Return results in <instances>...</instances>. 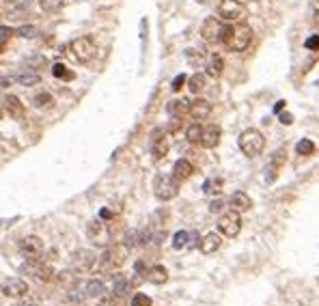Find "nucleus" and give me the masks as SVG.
<instances>
[{
    "label": "nucleus",
    "instance_id": "nucleus-1",
    "mask_svg": "<svg viewBox=\"0 0 319 306\" xmlns=\"http://www.w3.org/2000/svg\"><path fill=\"white\" fill-rule=\"evenodd\" d=\"M222 43L231 52H244V50H248V46L252 43V28H250L248 24H238V26L226 24Z\"/></svg>",
    "mask_w": 319,
    "mask_h": 306
},
{
    "label": "nucleus",
    "instance_id": "nucleus-2",
    "mask_svg": "<svg viewBox=\"0 0 319 306\" xmlns=\"http://www.w3.org/2000/svg\"><path fill=\"white\" fill-rule=\"evenodd\" d=\"M240 149L246 158H257L266 149V136L257 128H248L240 134Z\"/></svg>",
    "mask_w": 319,
    "mask_h": 306
},
{
    "label": "nucleus",
    "instance_id": "nucleus-3",
    "mask_svg": "<svg viewBox=\"0 0 319 306\" xmlns=\"http://www.w3.org/2000/svg\"><path fill=\"white\" fill-rule=\"evenodd\" d=\"M246 15V7L240 3V0H220L216 7V17L224 24H233L244 20Z\"/></svg>",
    "mask_w": 319,
    "mask_h": 306
},
{
    "label": "nucleus",
    "instance_id": "nucleus-4",
    "mask_svg": "<svg viewBox=\"0 0 319 306\" xmlns=\"http://www.w3.org/2000/svg\"><path fill=\"white\" fill-rule=\"evenodd\" d=\"M127 257H130V246L127 244H110L106 250H104V255H102V269H119Z\"/></svg>",
    "mask_w": 319,
    "mask_h": 306
},
{
    "label": "nucleus",
    "instance_id": "nucleus-5",
    "mask_svg": "<svg viewBox=\"0 0 319 306\" xmlns=\"http://www.w3.org/2000/svg\"><path fill=\"white\" fill-rule=\"evenodd\" d=\"M69 52L78 63H91L97 56V43L91 37H78L69 43Z\"/></svg>",
    "mask_w": 319,
    "mask_h": 306
},
{
    "label": "nucleus",
    "instance_id": "nucleus-6",
    "mask_svg": "<svg viewBox=\"0 0 319 306\" xmlns=\"http://www.w3.org/2000/svg\"><path fill=\"white\" fill-rule=\"evenodd\" d=\"M179 192V181L172 175H158L153 179V194H156V199L160 201H170L175 199Z\"/></svg>",
    "mask_w": 319,
    "mask_h": 306
},
{
    "label": "nucleus",
    "instance_id": "nucleus-7",
    "mask_svg": "<svg viewBox=\"0 0 319 306\" xmlns=\"http://www.w3.org/2000/svg\"><path fill=\"white\" fill-rule=\"evenodd\" d=\"M242 231V213L238 211H224L220 218H218V233L224 237H238Z\"/></svg>",
    "mask_w": 319,
    "mask_h": 306
},
{
    "label": "nucleus",
    "instance_id": "nucleus-8",
    "mask_svg": "<svg viewBox=\"0 0 319 306\" xmlns=\"http://www.w3.org/2000/svg\"><path fill=\"white\" fill-rule=\"evenodd\" d=\"M224 30H226V24L220 22L218 17H207V20L200 24V37L207 43H222Z\"/></svg>",
    "mask_w": 319,
    "mask_h": 306
},
{
    "label": "nucleus",
    "instance_id": "nucleus-9",
    "mask_svg": "<svg viewBox=\"0 0 319 306\" xmlns=\"http://www.w3.org/2000/svg\"><path fill=\"white\" fill-rule=\"evenodd\" d=\"M0 291L11 300H22L24 295L28 293V285H26V281H22V278L11 276V278H5V281L0 283Z\"/></svg>",
    "mask_w": 319,
    "mask_h": 306
},
{
    "label": "nucleus",
    "instance_id": "nucleus-10",
    "mask_svg": "<svg viewBox=\"0 0 319 306\" xmlns=\"http://www.w3.org/2000/svg\"><path fill=\"white\" fill-rule=\"evenodd\" d=\"M22 269H24L26 274H31L33 278L41 281V283H50V281H52V276H54L52 267H50L48 263H43V261H39V259H28V261L24 263Z\"/></svg>",
    "mask_w": 319,
    "mask_h": 306
},
{
    "label": "nucleus",
    "instance_id": "nucleus-11",
    "mask_svg": "<svg viewBox=\"0 0 319 306\" xmlns=\"http://www.w3.org/2000/svg\"><path fill=\"white\" fill-rule=\"evenodd\" d=\"M20 250L24 257L28 259H39L43 255V241L39 235H26L20 239Z\"/></svg>",
    "mask_w": 319,
    "mask_h": 306
},
{
    "label": "nucleus",
    "instance_id": "nucleus-12",
    "mask_svg": "<svg viewBox=\"0 0 319 306\" xmlns=\"http://www.w3.org/2000/svg\"><path fill=\"white\" fill-rule=\"evenodd\" d=\"M71 263H74V267L78 269V272H86V269H91V267L95 265L93 250H86V248L76 250V253L71 255Z\"/></svg>",
    "mask_w": 319,
    "mask_h": 306
},
{
    "label": "nucleus",
    "instance_id": "nucleus-13",
    "mask_svg": "<svg viewBox=\"0 0 319 306\" xmlns=\"http://www.w3.org/2000/svg\"><path fill=\"white\" fill-rule=\"evenodd\" d=\"M3 108L11 119H24V114H26V108L17 95H7L3 100Z\"/></svg>",
    "mask_w": 319,
    "mask_h": 306
},
{
    "label": "nucleus",
    "instance_id": "nucleus-14",
    "mask_svg": "<svg viewBox=\"0 0 319 306\" xmlns=\"http://www.w3.org/2000/svg\"><path fill=\"white\" fill-rule=\"evenodd\" d=\"M220 136H222V130L218 125H207V128H203V134H200V145L205 149H214L220 145Z\"/></svg>",
    "mask_w": 319,
    "mask_h": 306
},
{
    "label": "nucleus",
    "instance_id": "nucleus-15",
    "mask_svg": "<svg viewBox=\"0 0 319 306\" xmlns=\"http://www.w3.org/2000/svg\"><path fill=\"white\" fill-rule=\"evenodd\" d=\"M220 244H222L220 233H207V235H203L198 239V250L203 255H212V253H216V250L220 248Z\"/></svg>",
    "mask_w": 319,
    "mask_h": 306
},
{
    "label": "nucleus",
    "instance_id": "nucleus-16",
    "mask_svg": "<svg viewBox=\"0 0 319 306\" xmlns=\"http://www.w3.org/2000/svg\"><path fill=\"white\" fill-rule=\"evenodd\" d=\"M188 114L192 116V119H196V123L205 121V119H209V114H212V104L207 100H194L188 108Z\"/></svg>",
    "mask_w": 319,
    "mask_h": 306
},
{
    "label": "nucleus",
    "instance_id": "nucleus-17",
    "mask_svg": "<svg viewBox=\"0 0 319 306\" xmlns=\"http://www.w3.org/2000/svg\"><path fill=\"white\" fill-rule=\"evenodd\" d=\"M168 149H170L168 136H164V134H162L160 130H158V132H153V145H151V153H153V158H156V160L166 158Z\"/></svg>",
    "mask_w": 319,
    "mask_h": 306
},
{
    "label": "nucleus",
    "instance_id": "nucleus-18",
    "mask_svg": "<svg viewBox=\"0 0 319 306\" xmlns=\"http://www.w3.org/2000/svg\"><path fill=\"white\" fill-rule=\"evenodd\" d=\"M205 71L209 78H220L222 71H224V58L220 56V54H209L207 60H205Z\"/></svg>",
    "mask_w": 319,
    "mask_h": 306
},
{
    "label": "nucleus",
    "instance_id": "nucleus-19",
    "mask_svg": "<svg viewBox=\"0 0 319 306\" xmlns=\"http://www.w3.org/2000/svg\"><path fill=\"white\" fill-rule=\"evenodd\" d=\"M194 173V166H192V162L186 160V158H181L175 162V166H172V177L177 179V181H186V179H190Z\"/></svg>",
    "mask_w": 319,
    "mask_h": 306
},
{
    "label": "nucleus",
    "instance_id": "nucleus-20",
    "mask_svg": "<svg viewBox=\"0 0 319 306\" xmlns=\"http://www.w3.org/2000/svg\"><path fill=\"white\" fill-rule=\"evenodd\" d=\"M229 205H231L233 211L244 213V211H248L250 207H252V199L246 192H233L231 199H229Z\"/></svg>",
    "mask_w": 319,
    "mask_h": 306
},
{
    "label": "nucleus",
    "instance_id": "nucleus-21",
    "mask_svg": "<svg viewBox=\"0 0 319 306\" xmlns=\"http://www.w3.org/2000/svg\"><path fill=\"white\" fill-rule=\"evenodd\" d=\"M188 108H190V102L188 100H170L166 104V110L170 116H175V119H181V116L188 114Z\"/></svg>",
    "mask_w": 319,
    "mask_h": 306
},
{
    "label": "nucleus",
    "instance_id": "nucleus-22",
    "mask_svg": "<svg viewBox=\"0 0 319 306\" xmlns=\"http://www.w3.org/2000/svg\"><path fill=\"white\" fill-rule=\"evenodd\" d=\"M147 281L153 283V285H164V283L168 281V269L164 267V265H153V267H149Z\"/></svg>",
    "mask_w": 319,
    "mask_h": 306
},
{
    "label": "nucleus",
    "instance_id": "nucleus-23",
    "mask_svg": "<svg viewBox=\"0 0 319 306\" xmlns=\"http://www.w3.org/2000/svg\"><path fill=\"white\" fill-rule=\"evenodd\" d=\"M86 235L95 241V244H102L104 237H106V229H104V222H89V227H86Z\"/></svg>",
    "mask_w": 319,
    "mask_h": 306
},
{
    "label": "nucleus",
    "instance_id": "nucleus-24",
    "mask_svg": "<svg viewBox=\"0 0 319 306\" xmlns=\"http://www.w3.org/2000/svg\"><path fill=\"white\" fill-rule=\"evenodd\" d=\"M104 291H106L104 281H99V278H91V281L86 283V287H84V295H86V298H102Z\"/></svg>",
    "mask_w": 319,
    "mask_h": 306
},
{
    "label": "nucleus",
    "instance_id": "nucleus-25",
    "mask_svg": "<svg viewBox=\"0 0 319 306\" xmlns=\"http://www.w3.org/2000/svg\"><path fill=\"white\" fill-rule=\"evenodd\" d=\"M188 88H190V93H194V95H198L200 91L205 88V84H207V76L205 74H192L188 80Z\"/></svg>",
    "mask_w": 319,
    "mask_h": 306
},
{
    "label": "nucleus",
    "instance_id": "nucleus-26",
    "mask_svg": "<svg viewBox=\"0 0 319 306\" xmlns=\"http://www.w3.org/2000/svg\"><path fill=\"white\" fill-rule=\"evenodd\" d=\"M125 291H127V278L123 274H117L112 278V295L114 298H123Z\"/></svg>",
    "mask_w": 319,
    "mask_h": 306
},
{
    "label": "nucleus",
    "instance_id": "nucleus-27",
    "mask_svg": "<svg viewBox=\"0 0 319 306\" xmlns=\"http://www.w3.org/2000/svg\"><path fill=\"white\" fill-rule=\"evenodd\" d=\"M65 5H67V0H39V7L45 13H59Z\"/></svg>",
    "mask_w": 319,
    "mask_h": 306
},
{
    "label": "nucleus",
    "instance_id": "nucleus-28",
    "mask_svg": "<svg viewBox=\"0 0 319 306\" xmlns=\"http://www.w3.org/2000/svg\"><path fill=\"white\" fill-rule=\"evenodd\" d=\"M52 76L59 78V80H74V71H71L69 67H65L63 63H56V65H52Z\"/></svg>",
    "mask_w": 319,
    "mask_h": 306
},
{
    "label": "nucleus",
    "instance_id": "nucleus-29",
    "mask_svg": "<svg viewBox=\"0 0 319 306\" xmlns=\"http://www.w3.org/2000/svg\"><path fill=\"white\" fill-rule=\"evenodd\" d=\"M200 134H203V128H200V123H192L186 128V140L192 142V145H198L200 142Z\"/></svg>",
    "mask_w": 319,
    "mask_h": 306
},
{
    "label": "nucleus",
    "instance_id": "nucleus-30",
    "mask_svg": "<svg viewBox=\"0 0 319 306\" xmlns=\"http://www.w3.org/2000/svg\"><path fill=\"white\" fill-rule=\"evenodd\" d=\"M190 246V233L188 231H177L172 235V248L181 250V248H188Z\"/></svg>",
    "mask_w": 319,
    "mask_h": 306
},
{
    "label": "nucleus",
    "instance_id": "nucleus-31",
    "mask_svg": "<svg viewBox=\"0 0 319 306\" xmlns=\"http://www.w3.org/2000/svg\"><path fill=\"white\" fill-rule=\"evenodd\" d=\"M13 80H15V82H20V84H24V86H33V84H39L41 76L35 74V71H31V74H20V76L13 78Z\"/></svg>",
    "mask_w": 319,
    "mask_h": 306
},
{
    "label": "nucleus",
    "instance_id": "nucleus-32",
    "mask_svg": "<svg viewBox=\"0 0 319 306\" xmlns=\"http://www.w3.org/2000/svg\"><path fill=\"white\" fill-rule=\"evenodd\" d=\"M296 151L300 153V156H313V153H315V142L308 140V138H302L296 145Z\"/></svg>",
    "mask_w": 319,
    "mask_h": 306
},
{
    "label": "nucleus",
    "instance_id": "nucleus-33",
    "mask_svg": "<svg viewBox=\"0 0 319 306\" xmlns=\"http://www.w3.org/2000/svg\"><path fill=\"white\" fill-rule=\"evenodd\" d=\"M33 104H35V108H50L54 104V97L50 93H39L33 97Z\"/></svg>",
    "mask_w": 319,
    "mask_h": 306
},
{
    "label": "nucleus",
    "instance_id": "nucleus-34",
    "mask_svg": "<svg viewBox=\"0 0 319 306\" xmlns=\"http://www.w3.org/2000/svg\"><path fill=\"white\" fill-rule=\"evenodd\" d=\"M222 188V179H207V181L203 183V190L207 194H218Z\"/></svg>",
    "mask_w": 319,
    "mask_h": 306
},
{
    "label": "nucleus",
    "instance_id": "nucleus-35",
    "mask_svg": "<svg viewBox=\"0 0 319 306\" xmlns=\"http://www.w3.org/2000/svg\"><path fill=\"white\" fill-rule=\"evenodd\" d=\"M132 306H153V300L149 298L147 293H134V298H132Z\"/></svg>",
    "mask_w": 319,
    "mask_h": 306
},
{
    "label": "nucleus",
    "instance_id": "nucleus-36",
    "mask_svg": "<svg viewBox=\"0 0 319 306\" xmlns=\"http://www.w3.org/2000/svg\"><path fill=\"white\" fill-rule=\"evenodd\" d=\"M285 162H287V156H285V151H282V149H278L276 153H274V156H272V168H280L282 164H285Z\"/></svg>",
    "mask_w": 319,
    "mask_h": 306
},
{
    "label": "nucleus",
    "instance_id": "nucleus-37",
    "mask_svg": "<svg viewBox=\"0 0 319 306\" xmlns=\"http://www.w3.org/2000/svg\"><path fill=\"white\" fill-rule=\"evenodd\" d=\"M17 35H20V37H35V35H37V28H35V26H20V28H17Z\"/></svg>",
    "mask_w": 319,
    "mask_h": 306
},
{
    "label": "nucleus",
    "instance_id": "nucleus-38",
    "mask_svg": "<svg viewBox=\"0 0 319 306\" xmlns=\"http://www.w3.org/2000/svg\"><path fill=\"white\" fill-rule=\"evenodd\" d=\"M186 80H188V78H186L184 74H179L175 80H172L170 88H172V91H175V93H177V91H181V88H184V84H186Z\"/></svg>",
    "mask_w": 319,
    "mask_h": 306
},
{
    "label": "nucleus",
    "instance_id": "nucleus-39",
    "mask_svg": "<svg viewBox=\"0 0 319 306\" xmlns=\"http://www.w3.org/2000/svg\"><path fill=\"white\" fill-rule=\"evenodd\" d=\"M304 48L306 50H319V35H313V37H308L306 39V43H304Z\"/></svg>",
    "mask_w": 319,
    "mask_h": 306
},
{
    "label": "nucleus",
    "instance_id": "nucleus-40",
    "mask_svg": "<svg viewBox=\"0 0 319 306\" xmlns=\"http://www.w3.org/2000/svg\"><path fill=\"white\" fill-rule=\"evenodd\" d=\"M11 28H5V26H3V28H0V48H3L5 46V43H7V39L9 37H11Z\"/></svg>",
    "mask_w": 319,
    "mask_h": 306
},
{
    "label": "nucleus",
    "instance_id": "nucleus-41",
    "mask_svg": "<svg viewBox=\"0 0 319 306\" xmlns=\"http://www.w3.org/2000/svg\"><path fill=\"white\" fill-rule=\"evenodd\" d=\"M114 300L117 298H110V295H102L97 302V306H114Z\"/></svg>",
    "mask_w": 319,
    "mask_h": 306
},
{
    "label": "nucleus",
    "instance_id": "nucleus-42",
    "mask_svg": "<svg viewBox=\"0 0 319 306\" xmlns=\"http://www.w3.org/2000/svg\"><path fill=\"white\" fill-rule=\"evenodd\" d=\"M282 125H291V123H294V114H291V112H280V119H278Z\"/></svg>",
    "mask_w": 319,
    "mask_h": 306
},
{
    "label": "nucleus",
    "instance_id": "nucleus-43",
    "mask_svg": "<svg viewBox=\"0 0 319 306\" xmlns=\"http://www.w3.org/2000/svg\"><path fill=\"white\" fill-rule=\"evenodd\" d=\"M13 82V78H9V76H0V88H9Z\"/></svg>",
    "mask_w": 319,
    "mask_h": 306
},
{
    "label": "nucleus",
    "instance_id": "nucleus-44",
    "mask_svg": "<svg viewBox=\"0 0 319 306\" xmlns=\"http://www.w3.org/2000/svg\"><path fill=\"white\" fill-rule=\"evenodd\" d=\"M222 205H224V203H222L220 199H216V201L212 203V207H209V209H212V211H220V209H222Z\"/></svg>",
    "mask_w": 319,
    "mask_h": 306
},
{
    "label": "nucleus",
    "instance_id": "nucleus-45",
    "mask_svg": "<svg viewBox=\"0 0 319 306\" xmlns=\"http://www.w3.org/2000/svg\"><path fill=\"white\" fill-rule=\"evenodd\" d=\"M20 306H41V304H39V302H35V300H24Z\"/></svg>",
    "mask_w": 319,
    "mask_h": 306
},
{
    "label": "nucleus",
    "instance_id": "nucleus-46",
    "mask_svg": "<svg viewBox=\"0 0 319 306\" xmlns=\"http://www.w3.org/2000/svg\"><path fill=\"white\" fill-rule=\"evenodd\" d=\"M282 108H285V102H278V104L274 106V110H276V112H280V110H282Z\"/></svg>",
    "mask_w": 319,
    "mask_h": 306
},
{
    "label": "nucleus",
    "instance_id": "nucleus-47",
    "mask_svg": "<svg viewBox=\"0 0 319 306\" xmlns=\"http://www.w3.org/2000/svg\"><path fill=\"white\" fill-rule=\"evenodd\" d=\"M102 218H112V213L108 209H102Z\"/></svg>",
    "mask_w": 319,
    "mask_h": 306
},
{
    "label": "nucleus",
    "instance_id": "nucleus-48",
    "mask_svg": "<svg viewBox=\"0 0 319 306\" xmlns=\"http://www.w3.org/2000/svg\"><path fill=\"white\" fill-rule=\"evenodd\" d=\"M196 3H198V5H212L214 0H196Z\"/></svg>",
    "mask_w": 319,
    "mask_h": 306
}]
</instances>
